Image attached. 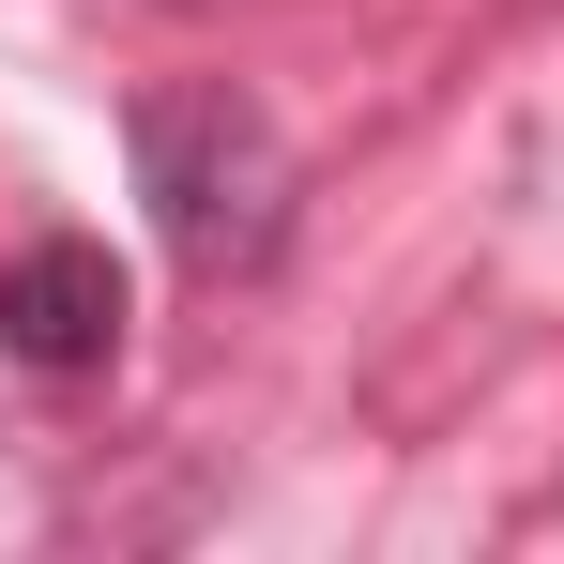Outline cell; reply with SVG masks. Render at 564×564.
<instances>
[{
  "instance_id": "1",
  "label": "cell",
  "mask_w": 564,
  "mask_h": 564,
  "mask_svg": "<svg viewBox=\"0 0 564 564\" xmlns=\"http://www.w3.org/2000/svg\"><path fill=\"white\" fill-rule=\"evenodd\" d=\"M122 153H138V214H153V245H169L198 290L275 275L305 169H290L275 107L245 93V77H169V93H138V107H122Z\"/></svg>"
},
{
  "instance_id": "2",
  "label": "cell",
  "mask_w": 564,
  "mask_h": 564,
  "mask_svg": "<svg viewBox=\"0 0 564 564\" xmlns=\"http://www.w3.org/2000/svg\"><path fill=\"white\" fill-rule=\"evenodd\" d=\"M122 321H138V275L107 260L93 229H46L0 260V367L31 381H107L122 367Z\"/></svg>"
}]
</instances>
